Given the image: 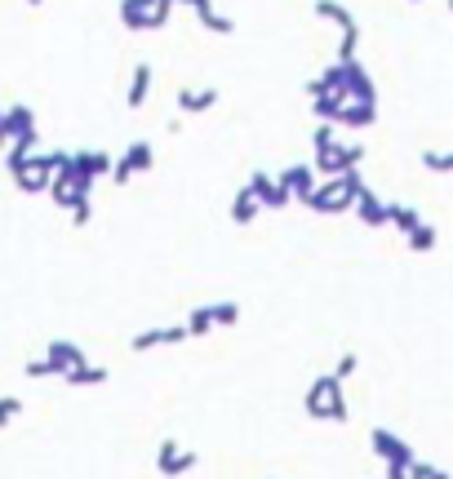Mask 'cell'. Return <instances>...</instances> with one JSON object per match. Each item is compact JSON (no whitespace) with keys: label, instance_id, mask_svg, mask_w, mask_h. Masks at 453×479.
I'll return each instance as SVG.
<instances>
[{"label":"cell","instance_id":"obj_12","mask_svg":"<svg viewBox=\"0 0 453 479\" xmlns=\"http://www.w3.org/2000/svg\"><path fill=\"white\" fill-rule=\"evenodd\" d=\"M276 182L289 191V200L307 205V196H311V187H316L320 178L311 174V165H289V169H280V174H276Z\"/></svg>","mask_w":453,"mask_h":479},{"label":"cell","instance_id":"obj_28","mask_svg":"<svg viewBox=\"0 0 453 479\" xmlns=\"http://www.w3.org/2000/svg\"><path fill=\"white\" fill-rule=\"evenodd\" d=\"M209 320H214V328H231L240 320V306L236 302H218V306H209Z\"/></svg>","mask_w":453,"mask_h":479},{"label":"cell","instance_id":"obj_18","mask_svg":"<svg viewBox=\"0 0 453 479\" xmlns=\"http://www.w3.org/2000/svg\"><path fill=\"white\" fill-rule=\"evenodd\" d=\"M45 359L59 368V377L67 373V368H76V364H85V351L76 346V342H67V337H54L50 342V351H45Z\"/></svg>","mask_w":453,"mask_h":479},{"label":"cell","instance_id":"obj_30","mask_svg":"<svg viewBox=\"0 0 453 479\" xmlns=\"http://www.w3.org/2000/svg\"><path fill=\"white\" fill-rule=\"evenodd\" d=\"M422 165H426L431 174H449V169H453V156H449V151H422Z\"/></svg>","mask_w":453,"mask_h":479},{"label":"cell","instance_id":"obj_29","mask_svg":"<svg viewBox=\"0 0 453 479\" xmlns=\"http://www.w3.org/2000/svg\"><path fill=\"white\" fill-rule=\"evenodd\" d=\"M19 413H23V399H19V395H0V430L14 426Z\"/></svg>","mask_w":453,"mask_h":479},{"label":"cell","instance_id":"obj_19","mask_svg":"<svg viewBox=\"0 0 453 479\" xmlns=\"http://www.w3.org/2000/svg\"><path fill=\"white\" fill-rule=\"evenodd\" d=\"M316 14H320L324 23L342 27V36H360V27H355L351 10H347V5H338V0H316Z\"/></svg>","mask_w":453,"mask_h":479},{"label":"cell","instance_id":"obj_3","mask_svg":"<svg viewBox=\"0 0 453 479\" xmlns=\"http://www.w3.org/2000/svg\"><path fill=\"white\" fill-rule=\"evenodd\" d=\"M174 14V0H121V23L129 32H156Z\"/></svg>","mask_w":453,"mask_h":479},{"label":"cell","instance_id":"obj_25","mask_svg":"<svg viewBox=\"0 0 453 479\" xmlns=\"http://www.w3.org/2000/svg\"><path fill=\"white\" fill-rule=\"evenodd\" d=\"M387 222H391L400 236H409V231L422 222V213H418V209H409V205H387Z\"/></svg>","mask_w":453,"mask_h":479},{"label":"cell","instance_id":"obj_26","mask_svg":"<svg viewBox=\"0 0 453 479\" xmlns=\"http://www.w3.org/2000/svg\"><path fill=\"white\" fill-rule=\"evenodd\" d=\"M435 240H440V236H435V227H431V222H418V227L404 236V244H409L413 253H431V249H435Z\"/></svg>","mask_w":453,"mask_h":479},{"label":"cell","instance_id":"obj_11","mask_svg":"<svg viewBox=\"0 0 453 479\" xmlns=\"http://www.w3.org/2000/svg\"><path fill=\"white\" fill-rule=\"evenodd\" d=\"M72 174L98 182V178L112 174V156L107 151H94V147H81V151H72Z\"/></svg>","mask_w":453,"mask_h":479},{"label":"cell","instance_id":"obj_13","mask_svg":"<svg viewBox=\"0 0 453 479\" xmlns=\"http://www.w3.org/2000/svg\"><path fill=\"white\" fill-rule=\"evenodd\" d=\"M249 191H254V200L262 205V209H285L289 205V191L276 182V174H267V169H258L254 178H249Z\"/></svg>","mask_w":453,"mask_h":479},{"label":"cell","instance_id":"obj_17","mask_svg":"<svg viewBox=\"0 0 453 479\" xmlns=\"http://www.w3.org/2000/svg\"><path fill=\"white\" fill-rule=\"evenodd\" d=\"M351 213H355V218H360L364 227H373V231H378V227H387V200H378V196H373L369 187H364V191L355 196Z\"/></svg>","mask_w":453,"mask_h":479},{"label":"cell","instance_id":"obj_27","mask_svg":"<svg viewBox=\"0 0 453 479\" xmlns=\"http://www.w3.org/2000/svg\"><path fill=\"white\" fill-rule=\"evenodd\" d=\"M187 337H205V333H214V320H209V306H196L191 315H187Z\"/></svg>","mask_w":453,"mask_h":479},{"label":"cell","instance_id":"obj_24","mask_svg":"<svg viewBox=\"0 0 453 479\" xmlns=\"http://www.w3.org/2000/svg\"><path fill=\"white\" fill-rule=\"evenodd\" d=\"M63 382H67V386H103V382H107V368L85 359V364L67 368V373H63Z\"/></svg>","mask_w":453,"mask_h":479},{"label":"cell","instance_id":"obj_8","mask_svg":"<svg viewBox=\"0 0 453 479\" xmlns=\"http://www.w3.org/2000/svg\"><path fill=\"white\" fill-rule=\"evenodd\" d=\"M19 138H36V116L27 103L10 107V112H0V147H10Z\"/></svg>","mask_w":453,"mask_h":479},{"label":"cell","instance_id":"obj_10","mask_svg":"<svg viewBox=\"0 0 453 479\" xmlns=\"http://www.w3.org/2000/svg\"><path fill=\"white\" fill-rule=\"evenodd\" d=\"M191 466H196V452L183 448L178 439H165V444L156 448V470H160V475H187Z\"/></svg>","mask_w":453,"mask_h":479},{"label":"cell","instance_id":"obj_6","mask_svg":"<svg viewBox=\"0 0 453 479\" xmlns=\"http://www.w3.org/2000/svg\"><path fill=\"white\" fill-rule=\"evenodd\" d=\"M94 187H98V182H90V178H76V174H54L45 191H50V200H54L63 213H72L76 205H85V200L94 196Z\"/></svg>","mask_w":453,"mask_h":479},{"label":"cell","instance_id":"obj_14","mask_svg":"<svg viewBox=\"0 0 453 479\" xmlns=\"http://www.w3.org/2000/svg\"><path fill=\"white\" fill-rule=\"evenodd\" d=\"M10 178H14V187H19L23 196H41V191L50 187V169L41 165V151H32L27 165H23L19 174H10Z\"/></svg>","mask_w":453,"mask_h":479},{"label":"cell","instance_id":"obj_23","mask_svg":"<svg viewBox=\"0 0 453 479\" xmlns=\"http://www.w3.org/2000/svg\"><path fill=\"white\" fill-rule=\"evenodd\" d=\"M258 213H262V205L254 200V191H249V187H240V191H236V200H231V222H236V227H249Z\"/></svg>","mask_w":453,"mask_h":479},{"label":"cell","instance_id":"obj_2","mask_svg":"<svg viewBox=\"0 0 453 479\" xmlns=\"http://www.w3.org/2000/svg\"><path fill=\"white\" fill-rule=\"evenodd\" d=\"M302 408H307V417H316V421H347V417H351V408H347V399H342V382H338L333 373H324V377H316V382L307 386Z\"/></svg>","mask_w":453,"mask_h":479},{"label":"cell","instance_id":"obj_9","mask_svg":"<svg viewBox=\"0 0 453 479\" xmlns=\"http://www.w3.org/2000/svg\"><path fill=\"white\" fill-rule=\"evenodd\" d=\"M369 448H373L387 466H409V461H413V448H409L395 430H382V426L369 430Z\"/></svg>","mask_w":453,"mask_h":479},{"label":"cell","instance_id":"obj_7","mask_svg":"<svg viewBox=\"0 0 453 479\" xmlns=\"http://www.w3.org/2000/svg\"><path fill=\"white\" fill-rule=\"evenodd\" d=\"M152 165H156L152 143H129V147H125V156L112 165V178H116L121 187H129V182H134V174H147Z\"/></svg>","mask_w":453,"mask_h":479},{"label":"cell","instance_id":"obj_20","mask_svg":"<svg viewBox=\"0 0 453 479\" xmlns=\"http://www.w3.org/2000/svg\"><path fill=\"white\" fill-rule=\"evenodd\" d=\"M218 103V89H178V112L183 116H200V112H209Z\"/></svg>","mask_w":453,"mask_h":479},{"label":"cell","instance_id":"obj_34","mask_svg":"<svg viewBox=\"0 0 453 479\" xmlns=\"http://www.w3.org/2000/svg\"><path fill=\"white\" fill-rule=\"evenodd\" d=\"M90 218H94V209H90V200L72 209V227H90Z\"/></svg>","mask_w":453,"mask_h":479},{"label":"cell","instance_id":"obj_15","mask_svg":"<svg viewBox=\"0 0 453 479\" xmlns=\"http://www.w3.org/2000/svg\"><path fill=\"white\" fill-rule=\"evenodd\" d=\"M183 5L196 10V23H200L205 32H214V36H231V32H236V19L218 14V10H214V0H183Z\"/></svg>","mask_w":453,"mask_h":479},{"label":"cell","instance_id":"obj_35","mask_svg":"<svg viewBox=\"0 0 453 479\" xmlns=\"http://www.w3.org/2000/svg\"><path fill=\"white\" fill-rule=\"evenodd\" d=\"M387 479H409V466H387Z\"/></svg>","mask_w":453,"mask_h":479},{"label":"cell","instance_id":"obj_1","mask_svg":"<svg viewBox=\"0 0 453 479\" xmlns=\"http://www.w3.org/2000/svg\"><path fill=\"white\" fill-rule=\"evenodd\" d=\"M360 191H364L360 169H342V174H333V178H324V182L311 187L307 209L311 213H351V205H355Z\"/></svg>","mask_w":453,"mask_h":479},{"label":"cell","instance_id":"obj_32","mask_svg":"<svg viewBox=\"0 0 453 479\" xmlns=\"http://www.w3.org/2000/svg\"><path fill=\"white\" fill-rule=\"evenodd\" d=\"M355 364H360V359H355V355H351V351H347V355H342V359H338V364H333V377H338V382H347V377H351V373H355Z\"/></svg>","mask_w":453,"mask_h":479},{"label":"cell","instance_id":"obj_5","mask_svg":"<svg viewBox=\"0 0 453 479\" xmlns=\"http://www.w3.org/2000/svg\"><path fill=\"white\" fill-rule=\"evenodd\" d=\"M338 94L347 98V103H378V89H373V76L355 63V58H347V63H338Z\"/></svg>","mask_w":453,"mask_h":479},{"label":"cell","instance_id":"obj_16","mask_svg":"<svg viewBox=\"0 0 453 479\" xmlns=\"http://www.w3.org/2000/svg\"><path fill=\"white\" fill-rule=\"evenodd\" d=\"M187 337V328L183 324H169V328H147V333H134L129 337V346L143 355V351H156V346H178Z\"/></svg>","mask_w":453,"mask_h":479},{"label":"cell","instance_id":"obj_4","mask_svg":"<svg viewBox=\"0 0 453 479\" xmlns=\"http://www.w3.org/2000/svg\"><path fill=\"white\" fill-rule=\"evenodd\" d=\"M360 160H364V147H347V143H329V147H316V156H311V174L316 178H333V174H342V169H360Z\"/></svg>","mask_w":453,"mask_h":479},{"label":"cell","instance_id":"obj_22","mask_svg":"<svg viewBox=\"0 0 453 479\" xmlns=\"http://www.w3.org/2000/svg\"><path fill=\"white\" fill-rule=\"evenodd\" d=\"M373 116H378V103H342L338 125H347V129H369Z\"/></svg>","mask_w":453,"mask_h":479},{"label":"cell","instance_id":"obj_31","mask_svg":"<svg viewBox=\"0 0 453 479\" xmlns=\"http://www.w3.org/2000/svg\"><path fill=\"white\" fill-rule=\"evenodd\" d=\"M23 373H27V377H59V368H54L50 359H32V364H23Z\"/></svg>","mask_w":453,"mask_h":479},{"label":"cell","instance_id":"obj_21","mask_svg":"<svg viewBox=\"0 0 453 479\" xmlns=\"http://www.w3.org/2000/svg\"><path fill=\"white\" fill-rule=\"evenodd\" d=\"M147 98H152V63H138V67H134V81H129L125 103L138 112V107H147Z\"/></svg>","mask_w":453,"mask_h":479},{"label":"cell","instance_id":"obj_33","mask_svg":"<svg viewBox=\"0 0 453 479\" xmlns=\"http://www.w3.org/2000/svg\"><path fill=\"white\" fill-rule=\"evenodd\" d=\"M333 138H338V134H333V125H316V129H311V147H329Z\"/></svg>","mask_w":453,"mask_h":479},{"label":"cell","instance_id":"obj_36","mask_svg":"<svg viewBox=\"0 0 453 479\" xmlns=\"http://www.w3.org/2000/svg\"><path fill=\"white\" fill-rule=\"evenodd\" d=\"M27 5H45V0H27Z\"/></svg>","mask_w":453,"mask_h":479}]
</instances>
